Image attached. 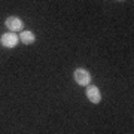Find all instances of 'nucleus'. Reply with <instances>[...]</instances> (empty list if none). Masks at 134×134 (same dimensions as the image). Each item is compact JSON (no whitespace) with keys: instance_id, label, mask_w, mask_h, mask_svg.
<instances>
[{"instance_id":"20e7f679","label":"nucleus","mask_w":134,"mask_h":134,"mask_svg":"<svg viewBox=\"0 0 134 134\" xmlns=\"http://www.w3.org/2000/svg\"><path fill=\"white\" fill-rule=\"evenodd\" d=\"M6 27L10 30V33H14V31H18V30L23 29V21L16 16H9V18L6 19Z\"/></svg>"},{"instance_id":"f257e3e1","label":"nucleus","mask_w":134,"mask_h":134,"mask_svg":"<svg viewBox=\"0 0 134 134\" xmlns=\"http://www.w3.org/2000/svg\"><path fill=\"white\" fill-rule=\"evenodd\" d=\"M73 76H75L76 83H79V85H82V86L90 85V82H91V75H90V72L85 70V69H77Z\"/></svg>"},{"instance_id":"7ed1b4c3","label":"nucleus","mask_w":134,"mask_h":134,"mask_svg":"<svg viewBox=\"0 0 134 134\" xmlns=\"http://www.w3.org/2000/svg\"><path fill=\"white\" fill-rule=\"evenodd\" d=\"M86 97L90 98L91 103H100L101 92H100V90H98L96 85H90L88 88H86Z\"/></svg>"},{"instance_id":"39448f33","label":"nucleus","mask_w":134,"mask_h":134,"mask_svg":"<svg viewBox=\"0 0 134 134\" xmlns=\"http://www.w3.org/2000/svg\"><path fill=\"white\" fill-rule=\"evenodd\" d=\"M19 39H21L25 45H31V43L36 40L33 31H23V33H21V36H19Z\"/></svg>"},{"instance_id":"f03ea898","label":"nucleus","mask_w":134,"mask_h":134,"mask_svg":"<svg viewBox=\"0 0 134 134\" xmlns=\"http://www.w3.org/2000/svg\"><path fill=\"white\" fill-rule=\"evenodd\" d=\"M18 40H19V37L15 33H5L2 36V45L6 46V48H15Z\"/></svg>"}]
</instances>
